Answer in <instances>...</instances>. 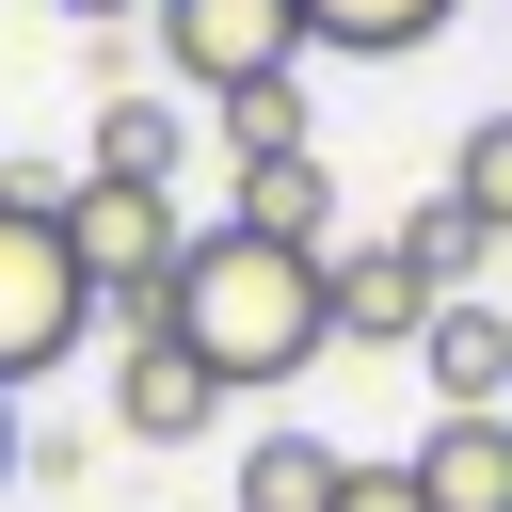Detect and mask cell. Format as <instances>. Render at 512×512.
I'll list each match as a JSON object with an SVG mask.
<instances>
[{"label":"cell","instance_id":"6da1fadb","mask_svg":"<svg viewBox=\"0 0 512 512\" xmlns=\"http://www.w3.org/2000/svg\"><path fill=\"white\" fill-rule=\"evenodd\" d=\"M160 336L208 368V384H288L336 352V288L304 240H256V224H192L176 288H160Z\"/></svg>","mask_w":512,"mask_h":512},{"label":"cell","instance_id":"7a4b0ae2","mask_svg":"<svg viewBox=\"0 0 512 512\" xmlns=\"http://www.w3.org/2000/svg\"><path fill=\"white\" fill-rule=\"evenodd\" d=\"M80 336H96V272L64 256V192L48 176H0V400L48 384Z\"/></svg>","mask_w":512,"mask_h":512},{"label":"cell","instance_id":"3957f363","mask_svg":"<svg viewBox=\"0 0 512 512\" xmlns=\"http://www.w3.org/2000/svg\"><path fill=\"white\" fill-rule=\"evenodd\" d=\"M64 256L96 272V320H112V336H160V288H176V256H192L176 176H64Z\"/></svg>","mask_w":512,"mask_h":512},{"label":"cell","instance_id":"277c9868","mask_svg":"<svg viewBox=\"0 0 512 512\" xmlns=\"http://www.w3.org/2000/svg\"><path fill=\"white\" fill-rule=\"evenodd\" d=\"M160 64H176L192 96L288 80V64H304V16H288V0H160Z\"/></svg>","mask_w":512,"mask_h":512},{"label":"cell","instance_id":"5b68a950","mask_svg":"<svg viewBox=\"0 0 512 512\" xmlns=\"http://www.w3.org/2000/svg\"><path fill=\"white\" fill-rule=\"evenodd\" d=\"M208 416H224V384H208L176 336H112V432H128V448H192Z\"/></svg>","mask_w":512,"mask_h":512},{"label":"cell","instance_id":"8992f818","mask_svg":"<svg viewBox=\"0 0 512 512\" xmlns=\"http://www.w3.org/2000/svg\"><path fill=\"white\" fill-rule=\"evenodd\" d=\"M416 368H432V416H496V400H512V304L448 288L432 336H416Z\"/></svg>","mask_w":512,"mask_h":512},{"label":"cell","instance_id":"52a82bcc","mask_svg":"<svg viewBox=\"0 0 512 512\" xmlns=\"http://www.w3.org/2000/svg\"><path fill=\"white\" fill-rule=\"evenodd\" d=\"M400 464H416V512H512V400L496 416H432Z\"/></svg>","mask_w":512,"mask_h":512},{"label":"cell","instance_id":"ba28073f","mask_svg":"<svg viewBox=\"0 0 512 512\" xmlns=\"http://www.w3.org/2000/svg\"><path fill=\"white\" fill-rule=\"evenodd\" d=\"M320 288H336V336H368V352H416V336H432V272H416L400 240L320 256Z\"/></svg>","mask_w":512,"mask_h":512},{"label":"cell","instance_id":"9c48e42d","mask_svg":"<svg viewBox=\"0 0 512 512\" xmlns=\"http://www.w3.org/2000/svg\"><path fill=\"white\" fill-rule=\"evenodd\" d=\"M224 224H256V240H304V256H336V176H320V144H272V160H240V208Z\"/></svg>","mask_w":512,"mask_h":512},{"label":"cell","instance_id":"30bf717a","mask_svg":"<svg viewBox=\"0 0 512 512\" xmlns=\"http://www.w3.org/2000/svg\"><path fill=\"white\" fill-rule=\"evenodd\" d=\"M304 16V48H336V64H400V48H432L464 0H288Z\"/></svg>","mask_w":512,"mask_h":512},{"label":"cell","instance_id":"8fae6325","mask_svg":"<svg viewBox=\"0 0 512 512\" xmlns=\"http://www.w3.org/2000/svg\"><path fill=\"white\" fill-rule=\"evenodd\" d=\"M176 160H192L176 96H160V80H112V96H96V160H80V176H176Z\"/></svg>","mask_w":512,"mask_h":512},{"label":"cell","instance_id":"7c38bea8","mask_svg":"<svg viewBox=\"0 0 512 512\" xmlns=\"http://www.w3.org/2000/svg\"><path fill=\"white\" fill-rule=\"evenodd\" d=\"M336 464H352V448H320V432H256L240 512H336Z\"/></svg>","mask_w":512,"mask_h":512},{"label":"cell","instance_id":"4fadbf2b","mask_svg":"<svg viewBox=\"0 0 512 512\" xmlns=\"http://www.w3.org/2000/svg\"><path fill=\"white\" fill-rule=\"evenodd\" d=\"M208 128H224V160H272V144H320V112H304V64H288V80H240V96H208Z\"/></svg>","mask_w":512,"mask_h":512},{"label":"cell","instance_id":"5bb4252c","mask_svg":"<svg viewBox=\"0 0 512 512\" xmlns=\"http://www.w3.org/2000/svg\"><path fill=\"white\" fill-rule=\"evenodd\" d=\"M448 208H464V224L512 256V112H480V128L448 144Z\"/></svg>","mask_w":512,"mask_h":512},{"label":"cell","instance_id":"9a60e30c","mask_svg":"<svg viewBox=\"0 0 512 512\" xmlns=\"http://www.w3.org/2000/svg\"><path fill=\"white\" fill-rule=\"evenodd\" d=\"M384 240H400V256H416V272H432V304H448V288H464V272H480V256H496V240H480V224H464V208H448V192H432V208H400V224H384Z\"/></svg>","mask_w":512,"mask_h":512},{"label":"cell","instance_id":"2e32d148","mask_svg":"<svg viewBox=\"0 0 512 512\" xmlns=\"http://www.w3.org/2000/svg\"><path fill=\"white\" fill-rule=\"evenodd\" d=\"M336 512H416V464H336Z\"/></svg>","mask_w":512,"mask_h":512},{"label":"cell","instance_id":"e0dca14e","mask_svg":"<svg viewBox=\"0 0 512 512\" xmlns=\"http://www.w3.org/2000/svg\"><path fill=\"white\" fill-rule=\"evenodd\" d=\"M48 16H80V32H112V16H160V0H48Z\"/></svg>","mask_w":512,"mask_h":512},{"label":"cell","instance_id":"ac0fdd59","mask_svg":"<svg viewBox=\"0 0 512 512\" xmlns=\"http://www.w3.org/2000/svg\"><path fill=\"white\" fill-rule=\"evenodd\" d=\"M0 480H16V400H0Z\"/></svg>","mask_w":512,"mask_h":512}]
</instances>
